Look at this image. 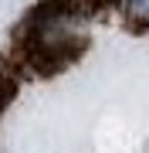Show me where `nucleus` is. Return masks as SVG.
<instances>
[{"instance_id":"1","label":"nucleus","mask_w":149,"mask_h":153,"mask_svg":"<svg viewBox=\"0 0 149 153\" xmlns=\"http://www.w3.org/2000/svg\"><path fill=\"white\" fill-rule=\"evenodd\" d=\"M119 4H122V10H126L129 21L149 24V0H119Z\"/></svg>"}]
</instances>
